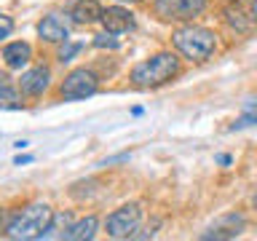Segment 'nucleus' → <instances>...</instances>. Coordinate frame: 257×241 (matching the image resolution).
<instances>
[{"mask_svg": "<svg viewBox=\"0 0 257 241\" xmlns=\"http://www.w3.org/2000/svg\"><path fill=\"white\" fill-rule=\"evenodd\" d=\"M249 11H252V16H254V22H257V0H249Z\"/></svg>", "mask_w": 257, "mask_h": 241, "instance_id": "aec40b11", "label": "nucleus"}, {"mask_svg": "<svg viewBox=\"0 0 257 241\" xmlns=\"http://www.w3.org/2000/svg\"><path fill=\"white\" fill-rule=\"evenodd\" d=\"M0 107H22V102H19V94L14 91V86L8 83V80L0 75Z\"/></svg>", "mask_w": 257, "mask_h": 241, "instance_id": "2eb2a0df", "label": "nucleus"}, {"mask_svg": "<svg viewBox=\"0 0 257 241\" xmlns=\"http://www.w3.org/2000/svg\"><path fill=\"white\" fill-rule=\"evenodd\" d=\"M96 88H99V80H96V75L91 70H86V67H78V70H72L67 78H64V83H62V96L64 99H70V102H75V99H86V96H94L96 94Z\"/></svg>", "mask_w": 257, "mask_h": 241, "instance_id": "423d86ee", "label": "nucleus"}, {"mask_svg": "<svg viewBox=\"0 0 257 241\" xmlns=\"http://www.w3.org/2000/svg\"><path fill=\"white\" fill-rule=\"evenodd\" d=\"M70 16L75 24H94V22L102 19V8L96 0H78V3L72 6Z\"/></svg>", "mask_w": 257, "mask_h": 241, "instance_id": "f8f14e48", "label": "nucleus"}, {"mask_svg": "<svg viewBox=\"0 0 257 241\" xmlns=\"http://www.w3.org/2000/svg\"><path fill=\"white\" fill-rule=\"evenodd\" d=\"M153 8L164 22H193L204 14L206 0H156Z\"/></svg>", "mask_w": 257, "mask_h": 241, "instance_id": "39448f33", "label": "nucleus"}, {"mask_svg": "<svg viewBox=\"0 0 257 241\" xmlns=\"http://www.w3.org/2000/svg\"><path fill=\"white\" fill-rule=\"evenodd\" d=\"M174 46L185 59L190 62H204L214 54V46H217V35L206 27H196V24H188V27L177 30L174 32Z\"/></svg>", "mask_w": 257, "mask_h": 241, "instance_id": "7ed1b4c3", "label": "nucleus"}, {"mask_svg": "<svg viewBox=\"0 0 257 241\" xmlns=\"http://www.w3.org/2000/svg\"><path fill=\"white\" fill-rule=\"evenodd\" d=\"M3 59L11 70H22L24 64L32 59V48H30V43H24V40H14V43H8L3 48Z\"/></svg>", "mask_w": 257, "mask_h": 241, "instance_id": "9b49d317", "label": "nucleus"}, {"mask_svg": "<svg viewBox=\"0 0 257 241\" xmlns=\"http://www.w3.org/2000/svg\"><path fill=\"white\" fill-rule=\"evenodd\" d=\"M225 16H228V22L233 24V27H236V30H249V27H252V19H244V3H230L228 8H225Z\"/></svg>", "mask_w": 257, "mask_h": 241, "instance_id": "4468645a", "label": "nucleus"}, {"mask_svg": "<svg viewBox=\"0 0 257 241\" xmlns=\"http://www.w3.org/2000/svg\"><path fill=\"white\" fill-rule=\"evenodd\" d=\"M51 220H54V209L48 204H30L19 214H14V220L6 225V233L11 238H24V241L43 238Z\"/></svg>", "mask_w": 257, "mask_h": 241, "instance_id": "f03ea898", "label": "nucleus"}, {"mask_svg": "<svg viewBox=\"0 0 257 241\" xmlns=\"http://www.w3.org/2000/svg\"><path fill=\"white\" fill-rule=\"evenodd\" d=\"M254 206H257V193H254Z\"/></svg>", "mask_w": 257, "mask_h": 241, "instance_id": "4be33fe9", "label": "nucleus"}, {"mask_svg": "<svg viewBox=\"0 0 257 241\" xmlns=\"http://www.w3.org/2000/svg\"><path fill=\"white\" fill-rule=\"evenodd\" d=\"M19 88H22L24 94H30V96L43 94L46 88H48V70H46V67L27 70V72L22 75V80H19Z\"/></svg>", "mask_w": 257, "mask_h": 241, "instance_id": "9d476101", "label": "nucleus"}, {"mask_svg": "<svg viewBox=\"0 0 257 241\" xmlns=\"http://www.w3.org/2000/svg\"><path fill=\"white\" fill-rule=\"evenodd\" d=\"M38 35L43 40H48V43H62V40L70 38V27L59 14H48L46 19L38 24Z\"/></svg>", "mask_w": 257, "mask_h": 241, "instance_id": "6e6552de", "label": "nucleus"}, {"mask_svg": "<svg viewBox=\"0 0 257 241\" xmlns=\"http://www.w3.org/2000/svg\"><path fill=\"white\" fill-rule=\"evenodd\" d=\"M140 225H142V206L123 204L107 217L104 228H107V236H112V238H132V236H137Z\"/></svg>", "mask_w": 257, "mask_h": 241, "instance_id": "20e7f679", "label": "nucleus"}, {"mask_svg": "<svg viewBox=\"0 0 257 241\" xmlns=\"http://www.w3.org/2000/svg\"><path fill=\"white\" fill-rule=\"evenodd\" d=\"M244 230V217L241 214H228L220 222H214L212 228L204 233V238H233Z\"/></svg>", "mask_w": 257, "mask_h": 241, "instance_id": "1a4fd4ad", "label": "nucleus"}, {"mask_svg": "<svg viewBox=\"0 0 257 241\" xmlns=\"http://www.w3.org/2000/svg\"><path fill=\"white\" fill-rule=\"evenodd\" d=\"M96 225H99V220H96L94 214H88L86 220H80V222H75V225H70L67 233H64V238H67V241H83V238H94Z\"/></svg>", "mask_w": 257, "mask_h": 241, "instance_id": "ddd939ff", "label": "nucleus"}, {"mask_svg": "<svg viewBox=\"0 0 257 241\" xmlns=\"http://www.w3.org/2000/svg\"><path fill=\"white\" fill-rule=\"evenodd\" d=\"M177 75H180V59L174 54L164 51V54H156L137 64L132 70V83L137 88H158Z\"/></svg>", "mask_w": 257, "mask_h": 241, "instance_id": "f257e3e1", "label": "nucleus"}, {"mask_svg": "<svg viewBox=\"0 0 257 241\" xmlns=\"http://www.w3.org/2000/svg\"><path fill=\"white\" fill-rule=\"evenodd\" d=\"M104 24V32H112V35H120V32H126V30H132V24H134V16L132 11H126V8H120V6H112V8H104L102 11V19Z\"/></svg>", "mask_w": 257, "mask_h": 241, "instance_id": "0eeeda50", "label": "nucleus"}, {"mask_svg": "<svg viewBox=\"0 0 257 241\" xmlns=\"http://www.w3.org/2000/svg\"><path fill=\"white\" fill-rule=\"evenodd\" d=\"M118 3H140V0H118Z\"/></svg>", "mask_w": 257, "mask_h": 241, "instance_id": "412c9836", "label": "nucleus"}, {"mask_svg": "<svg viewBox=\"0 0 257 241\" xmlns=\"http://www.w3.org/2000/svg\"><path fill=\"white\" fill-rule=\"evenodd\" d=\"M252 124H257V107L252 104V107H249L244 115H241L236 124H233V129H241V126H252Z\"/></svg>", "mask_w": 257, "mask_h": 241, "instance_id": "f3484780", "label": "nucleus"}, {"mask_svg": "<svg viewBox=\"0 0 257 241\" xmlns=\"http://www.w3.org/2000/svg\"><path fill=\"white\" fill-rule=\"evenodd\" d=\"M80 48H83L80 43H67V40H64V46H62V51H59V59H62V62H70L72 56L80 51Z\"/></svg>", "mask_w": 257, "mask_h": 241, "instance_id": "a211bd4d", "label": "nucleus"}, {"mask_svg": "<svg viewBox=\"0 0 257 241\" xmlns=\"http://www.w3.org/2000/svg\"><path fill=\"white\" fill-rule=\"evenodd\" d=\"M14 32V22H11V16H6V14H0V40L8 38Z\"/></svg>", "mask_w": 257, "mask_h": 241, "instance_id": "6ab92c4d", "label": "nucleus"}, {"mask_svg": "<svg viewBox=\"0 0 257 241\" xmlns=\"http://www.w3.org/2000/svg\"><path fill=\"white\" fill-rule=\"evenodd\" d=\"M94 46L96 48H118V40L112 38V32H102V35L94 38Z\"/></svg>", "mask_w": 257, "mask_h": 241, "instance_id": "dca6fc26", "label": "nucleus"}]
</instances>
